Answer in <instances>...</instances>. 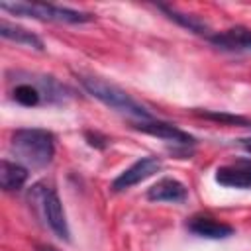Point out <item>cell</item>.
<instances>
[{"label":"cell","mask_w":251,"mask_h":251,"mask_svg":"<svg viewBox=\"0 0 251 251\" xmlns=\"http://www.w3.org/2000/svg\"><path fill=\"white\" fill-rule=\"evenodd\" d=\"M10 151L14 153L16 161L31 167L43 169L53 161L55 155V137L51 131L41 127H24L12 133Z\"/></svg>","instance_id":"cell-1"},{"label":"cell","mask_w":251,"mask_h":251,"mask_svg":"<svg viewBox=\"0 0 251 251\" xmlns=\"http://www.w3.org/2000/svg\"><path fill=\"white\" fill-rule=\"evenodd\" d=\"M27 202L33 208L35 216L59 239H63V241L71 239V231H69V224H67V216H65L63 204L59 200V194H57L55 186L49 180L35 182L27 192Z\"/></svg>","instance_id":"cell-2"},{"label":"cell","mask_w":251,"mask_h":251,"mask_svg":"<svg viewBox=\"0 0 251 251\" xmlns=\"http://www.w3.org/2000/svg\"><path fill=\"white\" fill-rule=\"evenodd\" d=\"M80 82H82V86L86 88V92L90 96H94L102 104L110 106L112 110L127 114V116H135V118H141V120H151V114L145 110V106H141L137 100H133L120 86H116V84H112L104 78H98V76H82Z\"/></svg>","instance_id":"cell-3"},{"label":"cell","mask_w":251,"mask_h":251,"mask_svg":"<svg viewBox=\"0 0 251 251\" xmlns=\"http://www.w3.org/2000/svg\"><path fill=\"white\" fill-rule=\"evenodd\" d=\"M0 8L24 18H35L43 22H61V24H84L90 22L92 16L86 12L55 6V4H43V2H0Z\"/></svg>","instance_id":"cell-4"},{"label":"cell","mask_w":251,"mask_h":251,"mask_svg":"<svg viewBox=\"0 0 251 251\" xmlns=\"http://www.w3.org/2000/svg\"><path fill=\"white\" fill-rule=\"evenodd\" d=\"M163 167L161 159L157 157H143V159H137L131 167H127L118 178H114L112 182V190L114 192H122V190H127L139 182H143L145 178L153 176L155 173H159Z\"/></svg>","instance_id":"cell-5"},{"label":"cell","mask_w":251,"mask_h":251,"mask_svg":"<svg viewBox=\"0 0 251 251\" xmlns=\"http://www.w3.org/2000/svg\"><path fill=\"white\" fill-rule=\"evenodd\" d=\"M133 127L137 131H143V133H149V135H155V137H161L165 141H173V143H178V145H192L194 143V137L192 135H188L186 131H182L176 126L167 124V122L143 120V122L135 124Z\"/></svg>","instance_id":"cell-6"},{"label":"cell","mask_w":251,"mask_h":251,"mask_svg":"<svg viewBox=\"0 0 251 251\" xmlns=\"http://www.w3.org/2000/svg\"><path fill=\"white\" fill-rule=\"evenodd\" d=\"M208 39L222 51H251V29L243 25H235L226 31L214 33Z\"/></svg>","instance_id":"cell-7"},{"label":"cell","mask_w":251,"mask_h":251,"mask_svg":"<svg viewBox=\"0 0 251 251\" xmlns=\"http://www.w3.org/2000/svg\"><path fill=\"white\" fill-rule=\"evenodd\" d=\"M186 186L176 180V178H161L157 180L149 190H147V198L151 202H182L186 198Z\"/></svg>","instance_id":"cell-8"},{"label":"cell","mask_w":251,"mask_h":251,"mask_svg":"<svg viewBox=\"0 0 251 251\" xmlns=\"http://www.w3.org/2000/svg\"><path fill=\"white\" fill-rule=\"evenodd\" d=\"M188 229L200 237H206V239H226L233 233V227L224 224V222H218L214 218H206V216H198V218H192L188 222Z\"/></svg>","instance_id":"cell-9"},{"label":"cell","mask_w":251,"mask_h":251,"mask_svg":"<svg viewBox=\"0 0 251 251\" xmlns=\"http://www.w3.org/2000/svg\"><path fill=\"white\" fill-rule=\"evenodd\" d=\"M216 180L222 186L229 188H249L251 186V171L239 161L237 165H226L216 171Z\"/></svg>","instance_id":"cell-10"},{"label":"cell","mask_w":251,"mask_h":251,"mask_svg":"<svg viewBox=\"0 0 251 251\" xmlns=\"http://www.w3.org/2000/svg\"><path fill=\"white\" fill-rule=\"evenodd\" d=\"M27 180V169L18 161L2 159L0 163V184L6 192L20 190Z\"/></svg>","instance_id":"cell-11"},{"label":"cell","mask_w":251,"mask_h":251,"mask_svg":"<svg viewBox=\"0 0 251 251\" xmlns=\"http://www.w3.org/2000/svg\"><path fill=\"white\" fill-rule=\"evenodd\" d=\"M0 35H2L4 39H10V41L18 43V45H25V47L43 51V41H41L35 33L27 31V29H24V27H20V25H14V24H10V22H6V20L0 22Z\"/></svg>","instance_id":"cell-12"},{"label":"cell","mask_w":251,"mask_h":251,"mask_svg":"<svg viewBox=\"0 0 251 251\" xmlns=\"http://www.w3.org/2000/svg\"><path fill=\"white\" fill-rule=\"evenodd\" d=\"M173 22H176L178 25H182L184 29H188V31H192V33H198V35H208L210 33V29H208V25L200 20V18H196V16H192V14H182V12H176V10H173V8H167V6H159ZM210 37V35H208Z\"/></svg>","instance_id":"cell-13"},{"label":"cell","mask_w":251,"mask_h":251,"mask_svg":"<svg viewBox=\"0 0 251 251\" xmlns=\"http://www.w3.org/2000/svg\"><path fill=\"white\" fill-rule=\"evenodd\" d=\"M12 96H14V100H16L18 104L31 108V106H37V104L41 102L43 92H41V88H39L35 82H20V84L12 90Z\"/></svg>","instance_id":"cell-14"},{"label":"cell","mask_w":251,"mask_h":251,"mask_svg":"<svg viewBox=\"0 0 251 251\" xmlns=\"http://www.w3.org/2000/svg\"><path fill=\"white\" fill-rule=\"evenodd\" d=\"M198 116L206 118V120H214V122H222V124H229V126H251L249 120H245L243 116H235V114H226V112H196Z\"/></svg>","instance_id":"cell-15"},{"label":"cell","mask_w":251,"mask_h":251,"mask_svg":"<svg viewBox=\"0 0 251 251\" xmlns=\"http://www.w3.org/2000/svg\"><path fill=\"white\" fill-rule=\"evenodd\" d=\"M239 143H241V147L251 155V137H243V139H239Z\"/></svg>","instance_id":"cell-16"},{"label":"cell","mask_w":251,"mask_h":251,"mask_svg":"<svg viewBox=\"0 0 251 251\" xmlns=\"http://www.w3.org/2000/svg\"><path fill=\"white\" fill-rule=\"evenodd\" d=\"M35 249H37V251H59L57 247L47 245V243H39V245H35Z\"/></svg>","instance_id":"cell-17"},{"label":"cell","mask_w":251,"mask_h":251,"mask_svg":"<svg viewBox=\"0 0 251 251\" xmlns=\"http://www.w3.org/2000/svg\"><path fill=\"white\" fill-rule=\"evenodd\" d=\"M241 163H243V165H245V167L251 171V161H241Z\"/></svg>","instance_id":"cell-18"},{"label":"cell","mask_w":251,"mask_h":251,"mask_svg":"<svg viewBox=\"0 0 251 251\" xmlns=\"http://www.w3.org/2000/svg\"><path fill=\"white\" fill-rule=\"evenodd\" d=\"M249 127H251V126H249Z\"/></svg>","instance_id":"cell-19"}]
</instances>
